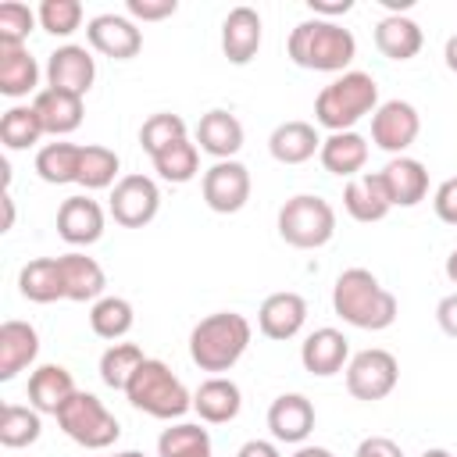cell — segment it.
<instances>
[{
	"label": "cell",
	"instance_id": "cell-1",
	"mask_svg": "<svg viewBox=\"0 0 457 457\" xmlns=\"http://www.w3.org/2000/svg\"><path fill=\"white\" fill-rule=\"evenodd\" d=\"M332 311L353 328L382 332L396 321L400 303L368 268H346L332 286Z\"/></svg>",
	"mask_w": 457,
	"mask_h": 457
},
{
	"label": "cell",
	"instance_id": "cell-2",
	"mask_svg": "<svg viewBox=\"0 0 457 457\" xmlns=\"http://www.w3.org/2000/svg\"><path fill=\"white\" fill-rule=\"evenodd\" d=\"M286 54L293 64H300L307 71H339L343 75L346 64L357 57V39L339 21L307 18L289 32Z\"/></svg>",
	"mask_w": 457,
	"mask_h": 457
},
{
	"label": "cell",
	"instance_id": "cell-3",
	"mask_svg": "<svg viewBox=\"0 0 457 457\" xmlns=\"http://www.w3.org/2000/svg\"><path fill=\"white\" fill-rule=\"evenodd\" d=\"M250 321L236 311H218V314H207L193 325L189 332V357L200 371H228L250 346Z\"/></svg>",
	"mask_w": 457,
	"mask_h": 457
},
{
	"label": "cell",
	"instance_id": "cell-4",
	"mask_svg": "<svg viewBox=\"0 0 457 457\" xmlns=\"http://www.w3.org/2000/svg\"><path fill=\"white\" fill-rule=\"evenodd\" d=\"M378 111V82L368 71H343L314 100V121L328 132H350L361 118Z\"/></svg>",
	"mask_w": 457,
	"mask_h": 457
},
{
	"label": "cell",
	"instance_id": "cell-5",
	"mask_svg": "<svg viewBox=\"0 0 457 457\" xmlns=\"http://www.w3.org/2000/svg\"><path fill=\"white\" fill-rule=\"evenodd\" d=\"M125 400H129L136 411H143V414H150V418H161V421H175V418H182L186 411H193L189 389H186L182 378H179L164 361H157V357H146V361L136 368L132 382L125 386Z\"/></svg>",
	"mask_w": 457,
	"mask_h": 457
},
{
	"label": "cell",
	"instance_id": "cell-6",
	"mask_svg": "<svg viewBox=\"0 0 457 457\" xmlns=\"http://www.w3.org/2000/svg\"><path fill=\"white\" fill-rule=\"evenodd\" d=\"M278 236L296 250H318L336 236V211L314 193H296L278 207Z\"/></svg>",
	"mask_w": 457,
	"mask_h": 457
},
{
	"label": "cell",
	"instance_id": "cell-7",
	"mask_svg": "<svg viewBox=\"0 0 457 457\" xmlns=\"http://www.w3.org/2000/svg\"><path fill=\"white\" fill-rule=\"evenodd\" d=\"M57 425H61V432H64L71 443H79L82 450H107V446H114L118 436H121V425H118V418L104 407V400L93 396V393H82V389L57 411Z\"/></svg>",
	"mask_w": 457,
	"mask_h": 457
},
{
	"label": "cell",
	"instance_id": "cell-8",
	"mask_svg": "<svg viewBox=\"0 0 457 457\" xmlns=\"http://www.w3.org/2000/svg\"><path fill=\"white\" fill-rule=\"evenodd\" d=\"M400 382V364L389 350H361L350 357L346 364V389L353 400H364V403H375V400H386Z\"/></svg>",
	"mask_w": 457,
	"mask_h": 457
},
{
	"label": "cell",
	"instance_id": "cell-9",
	"mask_svg": "<svg viewBox=\"0 0 457 457\" xmlns=\"http://www.w3.org/2000/svg\"><path fill=\"white\" fill-rule=\"evenodd\" d=\"M161 211V189L150 175H121L111 189V218L121 228H143Z\"/></svg>",
	"mask_w": 457,
	"mask_h": 457
},
{
	"label": "cell",
	"instance_id": "cell-10",
	"mask_svg": "<svg viewBox=\"0 0 457 457\" xmlns=\"http://www.w3.org/2000/svg\"><path fill=\"white\" fill-rule=\"evenodd\" d=\"M421 132V114L407 100H386L371 114V143L393 157H403V150L418 139Z\"/></svg>",
	"mask_w": 457,
	"mask_h": 457
},
{
	"label": "cell",
	"instance_id": "cell-11",
	"mask_svg": "<svg viewBox=\"0 0 457 457\" xmlns=\"http://www.w3.org/2000/svg\"><path fill=\"white\" fill-rule=\"evenodd\" d=\"M200 193H204V204L214 214L243 211L246 200H250V171H246V164H239V161H214L204 171Z\"/></svg>",
	"mask_w": 457,
	"mask_h": 457
},
{
	"label": "cell",
	"instance_id": "cell-12",
	"mask_svg": "<svg viewBox=\"0 0 457 457\" xmlns=\"http://www.w3.org/2000/svg\"><path fill=\"white\" fill-rule=\"evenodd\" d=\"M96 79V61L86 46L79 43H64L57 46L50 57H46V86L50 89H61V93H75V96H86L89 86Z\"/></svg>",
	"mask_w": 457,
	"mask_h": 457
},
{
	"label": "cell",
	"instance_id": "cell-13",
	"mask_svg": "<svg viewBox=\"0 0 457 457\" xmlns=\"http://www.w3.org/2000/svg\"><path fill=\"white\" fill-rule=\"evenodd\" d=\"M86 39H89V46L96 54H104L111 61H129V57H136L143 50V32L125 14H96V18H89Z\"/></svg>",
	"mask_w": 457,
	"mask_h": 457
},
{
	"label": "cell",
	"instance_id": "cell-14",
	"mask_svg": "<svg viewBox=\"0 0 457 457\" xmlns=\"http://www.w3.org/2000/svg\"><path fill=\"white\" fill-rule=\"evenodd\" d=\"M300 364H303V371H311L318 378H332V375L346 371V364H350V339L328 325L314 328L300 343Z\"/></svg>",
	"mask_w": 457,
	"mask_h": 457
},
{
	"label": "cell",
	"instance_id": "cell-15",
	"mask_svg": "<svg viewBox=\"0 0 457 457\" xmlns=\"http://www.w3.org/2000/svg\"><path fill=\"white\" fill-rule=\"evenodd\" d=\"M303 321H307V300L289 289L264 296V303L257 307V328H261V336H268L275 343L300 336Z\"/></svg>",
	"mask_w": 457,
	"mask_h": 457
},
{
	"label": "cell",
	"instance_id": "cell-16",
	"mask_svg": "<svg viewBox=\"0 0 457 457\" xmlns=\"http://www.w3.org/2000/svg\"><path fill=\"white\" fill-rule=\"evenodd\" d=\"M261 14L246 4L232 7L221 21V54L228 57V64H250L261 50Z\"/></svg>",
	"mask_w": 457,
	"mask_h": 457
},
{
	"label": "cell",
	"instance_id": "cell-17",
	"mask_svg": "<svg viewBox=\"0 0 457 457\" xmlns=\"http://www.w3.org/2000/svg\"><path fill=\"white\" fill-rule=\"evenodd\" d=\"M57 236L71 246H93L104 236V207L89 196H68L57 207Z\"/></svg>",
	"mask_w": 457,
	"mask_h": 457
},
{
	"label": "cell",
	"instance_id": "cell-18",
	"mask_svg": "<svg viewBox=\"0 0 457 457\" xmlns=\"http://www.w3.org/2000/svg\"><path fill=\"white\" fill-rule=\"evenodd\" d=\"M268 428L278 443H303L314 432V403L303 393H282L268 407Z\"/></svg>",
	"mask_w": 457,
	"mask_h": 457
},
{
	"label": "cell",
	"instance_id": "cell-19",
	"mask_svg": "<svg viewBox=\"0 0 457 457\" xmlns=\"http://www.w3.org/2000/svg\"><path fill=\"white\" fill-rule=\"evenodd\" d=\"M343 207L353 221L361 225H371V221H382L389 211H393V200L386 193V182L378 171H368V175H357V179H346L343 186Z\"/></svg>",
	"mask_w": 457,
	"mask_h": 457
},
{
	"label": "cell",
	"instance_id": "cell-20",
	"mask_svg": "<svg viewBox=\"0 0 457 457\" xmlns=\"http://www.w3.org/2000/svg\"><path fill=\"white\" fill-rule=\"evenodd\" d=\"M196 143L214 161H236V154L243 150V125L232 111L214 107L196 121Z\"/></svg>",
	"mask_w": 457,
	"mask_h": 457
},
{
	"label": "cell",
	"instance_id": "cell-21",
	"mask_svg": "<svg viewBox=\"0 0 457 457\" xmlns=\"http://www.w3.org/2000/svg\"><path fill=\"white\" fill-rule=\"evenodd\" d=\"M382 182H386V193L393 200V207H418L425 196H428V171L418 157H393L382 171Z\"/></svg>",
	"mask_w": 457,
	"mask_h": 457
},
{
	"label": "cell",
	"instance_id": "cell-22",
	"mask_svg": "<svg viewBox=\"0 0 457 457\" xmlns=\"http://www.w3.org/2000/svg\"><path fill=\"white\" fill-rule=\"evenodd\" d=\"M193 411H196L200 421H207V425H225V421H232V418L243 411V393H239V386H236L232 378L211 375V378H204V382L196 386V393H193Z\"/></svg>",
	"mask_w": 457,
	"mask_h": 457
},
{
	"label": "cell",
	"instance_id": "cell-23",
	"mask_svg": "<svg viewBox=\"0 0 457 457\" xmlns=\"http://www.w3.org/2000/svg\"><path fill=\"white\" fill-rule=\"evenodd\" d=\"M75 378L64 364H39L29 375V407H36L39 414H54L75 396Z\"/></svg>",
	"mask_w": 457,
	"mask_h": 457
},
{
	"label": "cell",
	"instance_id": "cell-24",
	"mask_svg": "<svg viewBox=\"0 0 457 457\" xmlns=\"http://www.w3.org/2000/svg\"><path fill=\"white\" fill-rule=\"evenodd\" d=\"M321 168L328 175H339V179H357L361 168L368 164V139L361 132H328L321 139Z\"/></svg>",
	"mask_w": 457,
	"mask_h": 457
},
{
	"label": "cell",
	"instance_id": "cell-25",
	"mask_svg": "<svg viewBox=\"0 0 457 457\" xmlns=\"http://www.w3.org/2000/svg\"><path fill=\"white\" fill-rule=\"evenodd\" d=\"M61 275H64V300L71 303H96L107 289L104 268L86 253H61Z\"/></svg>",
	"mask_w": 457,
	"mask_h": 457
},
{
	"label": "cell",
	"instance_id": "cell-26",
	"mask_svg": "<svg viewBox=\"0 0 457 457\" xmlns=\"http://www.w3.org/2000/svg\"><path fill=\"white\" fill-rule=\"evenodd\" d=\"M39 353V332L29 321H4L0 325V382H11L18 371H25Z\"/></svg>",
	"mask_w": 457,
	"mask_h": 457
},
{
	"label": "cell",
	"instance_id": "cell-27",
	"mask_svg": "<svg viewBox=\"0 0 457 457\" xmlns=\"http://www.w3.org/2000/svg\"><path fill=\"white\" fill-rule=\"evenodd\" d=\"M268 150L278 164H303L321 150V136L311 121H282L268 136Z\"/></svg>",
	"mask_w": 457,
	"mask_h": 457
},
{
	"label": "cell",
	"instance_id": "cell-28",
	"mask_svg": "<svg viewBox=\"0 0 457 457\" xmlns=\"http://www.w3.org/2000/svg\"><path fill=\"white\" fill-rule=\"evenodd\" d=\"M32 107L43 121V132L50 136H68L82 125V96L75 93H61V89H39L32 96Z\"/></svg>",
	"mask_w": 457,
	"mask_h": 457
},
{
	"label": "cell",
	"instance_id": "cell-29",
	"mask_svg": "<svg viewBox=\"0 0 457 457\" xmlns=\"http://www.w3.org/2000/svg\"><path fill=\"white\" fill-rule=\"evenodd\" d=\"M425 36H421V25L411 21L407 14H386L378 25H375V46L382 57L389 61H411L418 57Z\"/></svg>",
	"mask_w": 457,
	"mask_h": 457
},
{
	"label": "cell",
	"instance_id": "cell-30",
	"mask_svg": "<svg viewBox=\"0 0 457 457\" xmlns=\"http://www.w3.org/2000/svg\"><path fill=\"white\" fill-rule=\"evenodd\" d=\"M0 93L11 100L39 93V64L29 46H0Z\"/></svg>",
	"mask_w": 457,
	"mask_h": 457
},
{
	"label": "cell",
	"instance_id": "cell-31",
	"mask_svg": "<svg viewBox=\"0 0 457 457\" xmlns=\"http://www.w3.org/2000/svg\"><path fill=\"white\" fill-rule=\"evenodd\" d=\"M18 293L32 303H54L64 300V275L57 257H36L18 271Z\"/></svg>",
	"mask_w": 457,
	"mask_h": 457
},
{
	"label": "cell",
	"instance_id": "cell-32",
	"mask_svg": "<svg viewBox=\"0 0 457 457\" xmlns=\"http://www.w3.org/2000/svg\"><path fill=\"white\" fill-rule=\"evenodd\" d=\"M79 164H82V146L75 143H46L36 154V175L50 186L79 182Z\"/></svg>",
	"mask_w": 457,
	"mask_h": 457
},
{
	"label": "cell",
	"instance_id": "cell-33",
	"mask_svg": "<svg viewBox=\"0 0 457 457\" xmlns=\"http://www.w3.org/2000/svg\"><path fill=\"white\" fill-rule=\"evenodd\" d=\"M132 321H136V311L125 296H100L93 307H89V328L93 336L100 339H111L118 343L121 336L132 332Z\"/></svg>",
	"mask_w": 457,
	"mask_h": 457
},
{
	"label": "cell",
	"instance_id": "cell-34",
	"mask_svg": "<svg viewBox=\"0 0 457 457\" xmlns=\"http://www.w3.org/2000/svg\"><path fill=\"white\" fill-rule=\"evenodd\" d=\"M157 457H214L211 436L193 421H175L157 436Z\"/></svg>",
	"mask_w": 457,
	"mask_h": 457
},
{
	"label": "cell",
	"instance_id": "cell-35",
	"mask_svg": "<svg viewBox=\"0 0 457 457\" xmlns=\"http://www.w3.org/2000/svg\"><path fill=\"white\" fill-rule=\"evenodd\" d=\"M43 436V418L36 407H21V403H4L0 411V443L7 450H21L32 446Z\"/></svg>",
	"mask_w": 457,
	"mask_h": 457
},
{
	"label": "cell",
	"instance_id": "cell-36",
	"mask_svg": "<svg viewBox=\"0 0 457 457\" xmlns=\"http://www.w3.org/2000/svg\"><path fill=\"white\" fill-rule=\"evenodd\" d=\"M150 161H154V171H157L164 182H171V186L193 182L196 171H200V150H196V143H189V139H179V143L164 146V150L154 154Z\"/></svg>",
	"mask_w": 457,
	"mask_h": 457
},
{
	"label": "cell",
	"instance_id": "cell-37",
	"mask_svg": "<svg viewBox=\"0 0 457 457\" xmlns=\"http://www.w3.org/2000/svg\"><path fill=\"white\" fill-rule=\"evenodd\" d=\"M43 136H46V132H43V121H39V114H36L32 104H29V107L18 104V107L4 111V118H0V143H4L7 150H29V146H36Z\"/></svg>",
	"mask_w": 457,
	"mask_h": 457
},
{
	"label": "cell",
	"instance_id": "cell-38",
	"mask_svg": "<svg viewBox=\"0 0 457 457\" xmlns=\"http://www.w3.org/2000/svg\"><path fill=\"white\" fill-rule=\"evenodd\" d=\"M143 361H146V357H143V350H139L136 343H111V346L100 353V378H104V386L125 393V386L132 382V375H136V368H139Z\"/></svg>",
	"mask_w": 457,
	"mask_h": 457
},
{
	"label": "cell",
	"instance_id": "cell-39",
	"mask_svg": "<svg viewBox=\"0 0 457 457\" xmlns=\"http://www.w3.org/2000/svg\"><path fill=\"white\" fill-rule=\"evenodd\" d=\"M118 168H121V161H118V154H114V150L89 143V146H82L79 186H86V189H107V186L114 182Z\"/></svg>",
	"mask_w": 457,
	"mask_h": 457
},
{
	"label": "cell",
	"instance_id": "cell-40",
	"mask_svg": "<svg viewBox=\"0 0 457 457\" xmlns=\"http://www.w3.org/2000/svg\"><path fill=\"white\" fill-rule=\"evenodd\" d=\"M179 139H189V136H186V121H182L179 114H168V111L150 114V118L143 121V129H139V146H143L150 157L161 154L164 146L179 143Z\"/></svg>",
	"mask_w": 457,
	"mask_h": 457
},
{
	"label": "cell",
	"instance_id": "cell-41",
	"mask_svg": "<svg viewBox=\"0 0 457 457\" xmlns=\"http://www.w3.org/2000/svg\"><path fill=\"white\" fill-rule=\"evenodd\" d=\"M36 18H39V29L43 32L64 39V36H71L82 25V4L79 0H43L39 11H36Z\"/></svg>",
	"mask_w": 457,
	"mask_h": 457
},
{
	"label": "cell",
	"instance_id": "cell-42",
	"mask_svg": "<svg viewBox=\"0 0 457 457\" xmlns=\"http://www.w3.org/2000/svg\"><path fill=\"white\" fill-rule=\"evenodd\" d=\"M36 25H39V18L29 4H18V0L0 4V46H25L29 32Z\"/></svg>",
	"mask_w": 457,
	"mask_h": 457
},
{
	"label": "cell",
	"instance_id": "cell-43",
	"mask_svg": "<svg viewBox=\"0 0 457 457\" xmlns=\"http://www.w3.org/2000/svg\"><path fill=\"white\" fill-rule=\"evenodd\" d=\"M125 11L136 21H161L179 11V0H125Z\"/></svg>",
	"mask_w": 457,
	"mask_h": 457
},
{
	"label": "cell",
	"instance_id": "cell-44",
	"mask_svg": "<svg viewBox=\"0 0 457 457\" xmlns=\"http://www.w3.org/2000/svg\"><path fill=\"white\" fill-rule=\"evenodd\" d=\"M432 207H436V218L446 221V225H457V175L439 182V189L432 193Z\"/></svg>",
	"mask_w": 457,
	"mask_h": 457
},
{
	"label": "cell",
	"instance_id": "cell-45",
	"mask_svg": "<svg viewBox=\"0 0 457 457\" xmlns=\"http://www.w3.org/2000/svg\"><path fill=\"white\" fill-rule=\"evenodd\" d=\"M353 457H403V450H400V443H393L389 436H368V439L357 443Z\"/></svg>",
	"mask_w": 457,
	"mask_h": 457
},
{
	"label": "cell",
	"instance_id": "cell-46",
	"mask_svg": "<svg viewBox=\"0 0 457 457\" xmlns=\"http://www.w3.org/2000/svg\"><path fill=\"white\" fill-rule=\"evenodd\" d=\"M436 321L450 339H457V293H450L436 303Z\"/></svg>",
	"mask_w": 457,
	"mask_h": 457
},
{
	"label": "cell",
	"instance_id": "cell-47",
	"mask_svg": "<svg viewBox=\"0 0 457 457\" xmlns=\"http://www.w3.org/2000/svg\"><path fill=\"white\" fill-rule=\"evenodd\" d=\"M307 7H311V14H314V18L332 21L336 14H346V11L353 7V0H307Z\"/></svg>",
	"mask_w": 457,
	"mask_h": 457
},
{
	"label": "cell",
	"instance_id": "cell-48",
	"mask_svg": "<svg viewBox=\"0 0 457 457\" xmlns=\"http://www.w3.org/2000/svg\"><path fill=\"white\" fill-rule=\"evenodd\" d=\"M236 457H282V453H278V446L271 439H246L236 450Z\"/></svg>",
	"mask_w": 457,
	"mask_h": 457
},
{
	"label": "cell",
	"instance_id": "cell-49",
	"mask_svg": "<svg viewBox=\"0 0 457 457\" xmlns=\"http://www.w3.org/2000/svg\"><path fill=\"white\" fill-rule=\"evenodd\" d=\"M443 61H446L450 71H457V36L446 39V46H443Z\"/></svg>",
	"mask_w": 457,
	"mask_h": 457
},
{
	"label": "cell",
	"instance_id": "cell-50",
	"mask_svg": "<svg viewBox=\"0 0 457 457\" xmlns=\"http://www.w3.org/2000/svg\"><path fill=\"white\" fill-rule=\"evenodd\" d=\"M293 457H336L332 450H325V446H300Z\"/></svg>",
	"mask_w": 457,
	"mask_h": 457
},
{
	"label": "cell",
	"instance_id": "cell-51",
	"mask_svg": "<svg viewBox=\"0 0 457 457\" xmlns=\"http://www.w3.org/2000/svg\"><path fill=\"white\" fill-rule=\"evenodd\" d=\"M14 225V200H11V193H4V232Z\"/></svg>",
	"mask_w": 457,
	"mask_h": 457
},
{
	"label": "cell",
	"instance_id": "cell-52",
	"mask_svg": "<svg viewBox=\"0 0 457 457\" xmlns=\"http://www.w3.org/2000/svg\"><path fill=\"white\" fill-rule=\"evenodd\" d=\"M443 271H446V278L457 286V246L450 250V257H446V264H443Z\"/></svg>",
	"mask_w": 457,
	"mask_h": 457
},
{
	"label": "cell",
	"instance_id": "cell-53",
	"mask_svg": "<svg viewBox=\"0 0 457 457\" xmlns=\"http://www.w3.org/2000/svg\"><path fill=\"white\" fill-rule=\"evenodd\" d=\"M421 457H453V453H450V450H443V446H432V450H425Z\"/></svg>",
	"mask_w": 457,
	"mask_h": 457
},
{
	"label": "cell",
	"instance_id": "cell-54",
	"mask_svg": "<svg viewBox=\"0 0 457 457\" xmlns=\"http://www.w3.org/2000/svg\"><path fill=\"white\" fill-rule=\"evenodd\" d=\"M111 457H146V453H139V450H121V453H111Z\"/></svg>",
	"mask_w": 457,
	"mask_h": 457
}]
</instances>
